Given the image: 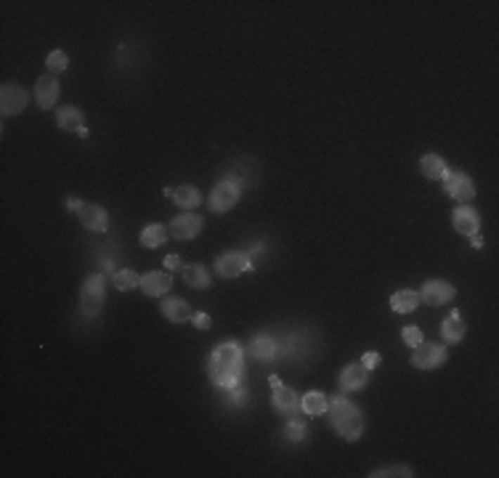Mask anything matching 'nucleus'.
<instances>
[{"instance_id": "f257e3e1", "label": "nucleus", "mask_w": 499, "mask_h": 478, "mask_svg": "<svg viewBox=\"0 0 499 478\" xmlns=\"http://www.w3.org/2000/svg\"><path fill=\"white\" fill-rule=\"evenodd\" d=\"M242 364H245V354L239 343L228 340V343H218L210 354V380L223 388V391H234L239 377H242Z\"/></svg>"}, {"instance_id": "f03ea898", "label": "nucleus", "mask_w": 499, "mask_h": 478, "mask_svg": "<svg viewBox=\"0 0 499 478\" xmlns=\"http://www.w3.org/2000/svg\"><path fill=\"white\" fill-rule=\"evenodd\" d=\"M327 412H330L332 428L343 436L345 441H358V439H361V433H364V418H361L356 404H351L345 396H335L332 401H330V406H327Z\"/></svg>"}, {"instance_id": "7ed1b4c3", "label": "nucleus", "mask_w": 499, "mask_h": 478, "mask_svg": "<svg viewBox=\"0 0 499 478\" xmlns=\"http://www.w3.org/2000/svg\"><path fill=\"white\" fill-rule=\"evenodd\" d=\"M239 197H242V186L234 179H223L210 191V207L213 213H228L239 202Z\"/></svg>"}, {"instance_id": "20e7f679", "label": "nucleus", "mask_w": 499, "mask_h": 478, "mask_svg": "<svg viewBox=\"0 0 499 478\" xmlns=\"http://www.w3.org/2000/svg\"><path fill=\"white\" fill-rule=\"evenodd\" d=\"M80 306L85 316H96L104 306V274H91L85 279L83 292H80Z\"/></svg>"}, {"instance_id": "39448f33", "label": "nucleus", "mask_w": 499, "mask_h": 478, "mask_svg": "<svg viewBox=\"0 0 499 478\" xmlns=\"http://www.w3.org/2000/svg\"><path fill=\"white\" fill-rule=\"evenodd\" d=\"M202 226H205L202 215L191 213V210H183L181 215L173 218V224H170L167 231H170V237L179 239V242H189V239H194L200 231H202Z\"/></svg>"}, {"instance_id": "423d86ee", "label": "nucleus", "mask_w": 499, "mask_h": 478, "mask_svg": "<svg viewBox=\"0 0 499 478\" xmlns=\"http://www.w3.org/2000/svg\"><path fill=\"white\" fill-rule=\"evenodd\" d=\"M247 269H252V258L247 252H221L215 258V271L221 276H226V279H237Z\"/></svg>"}, {"instance_id": "0eeeda50", "label": "nucleus", "mask_w": 499, "mask_h": 478, "mask_svg": "<svg viewBox=\"0 0 499 478\" xmlns=\"http://www.w3.org/2000/svg\"><path fill=\"white\" fill-rule=\"evenodd\" d=\"M457 295V290H454L449 282H443V279H430L422 285L420 290V303H425V306H446L449 300H454Z\"/></svg>"}, {"instance_id": "6e6552de", "label": "nucleus", "mask_w": 499, "mask_h": 478, "mask_svg": "<svg viewBox=\"0 0 499 478\" xmlns=\"http://www.w3.org/2000/svg\"><path fill=\"white\" fill-rule=\"evenodd\" d=\"M446 361V348L439 343H420L412 354V364L417 370H436Z\"/></svg>"}, {"instance_id": "1a4fd4ad", "label": "nucleus", "mask_w": 499, "mask_h": 478, "mask_svg": "<svg viewBox=\"0 0 499 478\" xmlns=\"http://www.w3.org/2000/svg\"><path fill=\"white\" fill-rule=\"evenodd\" d=\"M443 183H446V194H449L452 200H457V202L467 205L473 197H476V183H473V179H470L467 173H462V170L449 173Z\"/></svg>"}, {"instance_id": "9d476101", "label": "nucleus", "mask_w": 499, "mask_h": 478, "mask_svg": "<svg viewBox=\"0 0 499 478\" xmlns=\"http://www.w3.org/2000/svg\"><path fill=\"white\" fill-rule=\"evenodd\" d=\"M59 77L56 75H40L35 83V98L40 109H53L56 107V98H59Z\"/></svg>"}, {"instance_id": "9b49d317", "label": "nucleus", "mask_w": 499, "mask_h": 478, "mask_svg": "<svg viewBox=\"0 0 499 478\" xmlns=\"http://www.w3.org/2000/svg\"><path fill=\"white\" fill-rule=\"evenodd\" d=\"M27 101H30V96L24 91L22 85H13V83H6L3 85V91H0V109H3V115H19L27 109Z\"/></svg>"}, {"instance_id": "f8f14e48", "label": "nucleus", "mask_w": 499, "mask_h": 478, "mask_svg": "<svg viewBox=\"0 0 499 478\" xmlns=\"http://www.w3.org/2000/svg\"><path fill=\"white\" fill-rule=\"evenodd\" d=\"M452 224L454 228H457V234H462V237H476L478 228H481V218H478V210H473L470 205H460V207H454Z\"/></svg>"}, {"instance_id": "ddd939ff", "label": "nucleus", "mask_w": 499, "mask_h": 478, "mask_svg": "<svg viewBox=\"0 0 499 478\" xmlns=\"http://www.w3.org/2000/svg\"><path fill=\"white\" fill-rule=\"evenodd\" d=\"M77 218H80V224H83L88 231H93V234H104L109 228V215L101 205H83V207L77 210Z\"/></svg>"}, {"instance_id": "4468645a", "label": "nucleus", "mask_w": 499, "mask_h": 478, "mask_svg": "<svg viewBox=\"0 0 499 478\" xmlns=\"http://www.w3.org/2000/svg\"><path fill=\"white\" fill-rule=\"evenodd\" d=\"M369 382V370L358 361V364H348L343 372H340V388L345 394L351 391H361L364 385Z\"/></svg>"}, {"instance_id": "2eb2a0df", "label": "nucleus", "mask_w": 499, "mask_h": 478, "mask_svg": "<svg viewBox=\"0 0 499 478\" xmlns=\"http://www.w3.org/2000/svg\"><path fill=\"white\" fill-rule=\"evenodd\" d=\"M56 125L67 133L88 136V131H85V115L77 107H61L59 112H56Z\"/></svg>"}, {"instance_id": "dca6fc26", "label": "nucleus", "mask_w": 499, "mask_h": 478, "mask_svg": "<svg viewBox=\"0 0 499 478\" xmlns=\"http://www.w3.org/2000/svg\"><path fill=\"white\" fill-rule=\"evenodd\" d=\"M141 287L146 295L160 298V295H165L167 290L173 287V279H170V274H165V271H149V274L141 279Z\"/></svg>"}, {"instance_id": "f3484780", "label": "nucleus", "mask_w": 499, "mask_h": 478, "mask_svg": "<svg viewBox=\"0 0 499 478\" xmlns=\"http://www.w3.org/2000/svg\"><path fill=\"white\" fill-rule=\"evenodd\" d=\"M162 314H165V319H170L173 324L191 322V316H194L191 306L181 298H167L165 303H162Z\"/></svg>"}, {"instance_id": "a211bd4d", "label": "nucleus", "mask_w": 499, "mask_h": 478, "mask_svg": "<svg viewBox=\"0 0 499 478\" xmlns=\"http://www.w3.org/2000/svg\"><path fill=\"white\" fill-rule=\"evenodd\" d=\"M181 276H183V282L194 290H207L210 287V274H207V269H205L202 263H189V266H183L181 269Z\"/></svg>"}, {"instance_id": "6ab92c4d", "label": "nucleus", "mask_w": 499, "mask_h": 478, "mask_svg": "<svg viewBox=\"0 0 499 478\" xmlns=\"http://www.w3.org/2000/svg\"><path fill=\"white\" fill-rule=\"evenodd\" d=\"M271 401L279 412L290 415V412H295L297 406H300V396L295 394V388H290V385H279V388L273 391Z\"/></svg>"}, {"instance_id": "aec40b11", "label": "nucleus", "mask_w": 499, "mask_h": 478, "mask_svg": "<svg viewBox=\"0 0 499 478\" xmlns=\"http://www.w3.org/2000/svg\"><path fill=\"white\" fill-rule=\"evenodd\" d=\"M420 170H422V176L430 181H446V176H449V167H446V162H443L439 155L422 157V160H420Z\"/></svg>"}, {"instance_id": "412c9836", "label": "nucleus", "mask_w": 499, "mask_h": 478, "mask_svg": "<svg viewBox=\"0 0 499 478\" xmlns=\"http://www.w3.org/2000/svg\"><path fill=\"white\" fill-rule=\"evenodd\" d=\"M173 202L183 207V210H194L197 205L202 202V194L197 186H191V183H183V186H176L173 189Z\"/></svg>"}, {"instance_id": "4be33fe9", "label": "nucleus", "mask_w": 499, "mask_h": 478, "mask_svg": "<svg viewBox=\"0 0 499 478\" xmlns=\"http://www.w3.org/2000/svg\"><path fill=\"white\" fill-rule=\"evenodd\" d=\"M420 306V292L415 290H398L391 295V309L396 314H412Z\"/></svg>"}, {"instance_id": "5701e85b", "label": "nucleus", "mask_w": 499, "mask_h": 478, "mask_svg": "<svg viewBox=\"0 0 499 478\" xmlns=\"http://www.w3.org/2000/svg\"><path fill=\"white\" fill-rule=\"evenodd\" d=\"M441 335H443V340L446 343H460L465 337V322L462 316H460V311H452L449 314V319L441 324Z\"/></svg>"}, {"instance_id": "b1692460", "label": "nucleus", "mask_w": 499, "mask_h": 478, "mask_svg": "<svg viewBox=\"0 0 499 478\" xmlns=\"http://www.w3.org/2000/svg\"><path fill=\"white\" fill-rule=\"evenodd\" d=\"M327 396L319 394V391H309L306 396H300V409L306 412V415H313V418H319V415H327Z\"/></svg>"}, {"instance_id": "393cba45", "label": "nucleus", "mask_w": 499, "mask_h": 478, "mask_svg": "<svg viewBox=\"0 0 499 478\" xmlns=\"http://www.w3.org/2000/svg\"><path fill=\"white\" fill-rule=\"evenodd\" d=\"M167 231L162 224H149V226H143V231H141V245L143 247H149V250H155V247H162L165 245V239H167Z\"/></svg>"}, {"instance_id": "a878e982", "label": "nucleus", "mask_w": 499, "mask_h": 478, "mask_svg": "<svg viewBox=\"0 0 499 478\" xmlns=\"http://www.w3.org/2000/svg\"><path fill=\"white\" fill-rule=\"evenodd\" d=\"M138 285H141V276L136 274L133 269H122V271L115 274V287L122 290V292H131V290H136Z\"/></svg>"}, {"instance_id": "bb28decb", "label": "nucleus", "mask_w": 499, "mask_h": 478, "mask_svg": "<svg viewBox=\"0 0 499 478\" xmlns=\"http://www.w3.org/2000/svg\"><path fill=\"white\" fill-rule=\"evenodd\" d=\"M46 67H48V72H51V75H61V72L70 67V56H67L64 51H59V48H56V51H51V53H48Z\"/></svg>"}, {"instance_id": "cd10ccee", "label": "nucleus", "mask_w": 499, "mask_h": 478, "mask_svg": "<svg viewBox=\"0 0 499 478\" xmlns=\"http://www.w3.org/2000/svg\"><path fill=\"white\" fill-rule=\"evenodd\" d=\"M249 351H252V356H258V358H271L276 356V343H273L271 337H258V340L249 346Z\"/></svg>"}, {"instance_id": "c85d7f7f", "label": "nucleus", "mask_w": 499, "mask_h": 478, "mask_svg": "<svg viewBox=\"0 0 499 478\" xmlns=\"http://www.w3.org/2000/svg\"><path fill=\"white\" fill-rule=\"evenodd\" d=\"M369 476H375V478L404 476V478H409V476H412V467H406V465H388V467H380V470H375V473H369Z\"/></svg>"}, {"instance_id": "c756f323", "label": "nucleus", "mask_w": 499, "mask_h": 478, "mask_svg": "<svg viewBox=\"0 0 499 478\" xmlns=\"http://www.w3.org/2000/svg\"><path fill=\"white\" fill-rule=\"evenodd\" d=\"M401 337H404L406 346H412V348H417L420 343H422V332H420V327H404Z\"/></svg>"}, {"instance_id": "7c9ffc66", "label": "nucleus", "mask_w": 499, "mask_h": 478, "mask_svg": "<svg viewBox=\"0 0 499 478\" xmlns=\"http://www.w3.org/2000/svg\"><path fill=\"white\" fill-rule=\"evenodd\" d=\"M303 425H300V422H290V425H287V439H290V441H300V439H303Z\"/></svg>"}, {"instance_id": "2f4dec72", "label": "nucleus", "mask_w": 499, "mask_h": 478, "mask_svg": "<svg viewBox=\"0 0 499 478\" xmlns=\"http://www.w3.org/2000/svg\"><path fill=\"white\" fill-rule=\"evenodd\" d=\"M361 364L367 367L369 372L375 370L377 364H380V354H375V351H369V354H364V358H361Z\"/></svg>"}, {"instance_id": "473e14b6", "label": "nucleus", "mask_w": 499, "mask_h": 478, "mask_svg": "<svg viewBox=\"0 0 499 478\" xmlns=\"http://www.w3.org/2000/svg\"><path fill=\"white\" fill-rule=\"evenodd\" d=\"M191 322H194V327H197V330H207V327H210V316L200 311V314H194V316H191Z\"/></svg>"}, {"instance_id": "72a5a7b5", "label": "nucleus", "mask_w": 499, "mask_h": 478, "mask_svg": "<svg viewBox=\"0 0 499 478\" xmlns=\"http://www.w3.org/2000/svg\"><path fill=\"white\" fill-rule=\"evenodd\" d=\"M165 263H167V269H181V258H179V255H167Z\"/></svg>"}]
</instances>
